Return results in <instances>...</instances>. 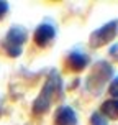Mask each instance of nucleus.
I'll use <instances>...</instances> for the list:
<instances>
[{
	"instance_id": "nucleus-1",
	"label": "nucleus",
	"mask_w": 118,
	"mask_h": 125,
	"mask_svg": "<svg viewBox=\"0 0 118 125\" xmlns=\"http://www.w3.org/2000/svg\"><path fill=\"white\" fill-rule=\"evenodd\" d=\"M59 89H61V76L57 74L56 71H51V74L48 77L46 84H44L41 94L38 95V99L33 104V112L36 114V115L46 112L49 109L51 102H53V97L59 92Z\"/></svg>"
},
{
	"instance_id": "nucleus-2",
	"label": "nucleus",
	"mask_w": 118,
	"mask_h": 125,
	"mask_svg": "<svg viewBox=\"0 0 118 125\" xmlns=\"http://www.w3.org/2000/svg\"><path fill=\"white\" fill-rule=\"evenodd\" d=\"M26 41V31L21 26H12L5 36V50L12 58L21 54V46Z\"/></svg>"
},
{
	"instance_id": "nucleus-3",
	"label": "nucleus",
	"mask_w": 118,
	"mask_h": 125,
	"mask_svg": "<svg viewBox=\"0 0 118 125\" xmlns=\"http://www.w3.org/2000/svg\"><path fill=\"white\" fill-rule=\"evenodd\" d=\"M117 28H118V20H113L110 23L103 25L102 28H99L90 35V44L93 48H99V46H103L108 41H112L117 35Z\"/></svg>"
},
{
	"instance_id": "nucleus-4",
	"label": "nucleus",
	"mask_w": 118,
	"mask_h": 125,
	"mask_svg": "<svg viewBox=\"0 0 118 125\" xmlns=\"http://www.w3.org/2000/svg\"><path fill=\"white\" fill-rule=\"evenodd\" d=\"M56 35V31L51 25L48 23H43V25H39L35 31V43L39 46V48H44V46H48V44L53 41V38Z\"/></svg>"
},
{
	"instance_id": "nucleus-5",
	"label": "nucleus",
	"mask_w": 118,
	"mask_h": 125,
	"mask_svg": "<svg viewBox=\"0 0 118 125\" xmlns=\"http://www.w3.org/2000/svg\"><path fill=\"white\" fill-rule=\"evenodd\" d=\"M56 124L57 125H77V115L74 109L67 105H62L56 112Z\"/></svg>"
},
{
	"instance_id": "nucleus-6",
	"label": "nucleus",
	"mask_w": 118,
	"mask_h": 125,
	"mask_svg": "<svg viewBox=\"0 0 118 125\" xmlns=\"http://www.w3.org/2000/svg\"><path fill=\"white\" fill-rule=\"evenodd\" d=\"M69 66L74 69V71H81L87 66L89 62V58L85 54H82V53H71L69 54Z\"/></svg>"
},
{
	"instance_id": "nucleus-7",
	"label": "nucleus",
	"mask_w": 118,
	"mask_h": 125,
	"mask_svg": "<svg viewBox=\"0 0 118 125\" xmlns=\"http://www.w3.org/2000/svg\"><path fill=\"white\" fill-rule=\"evenodd\" d=\"M102 114L108 119H118V100H105L102 104Z\"/></svg>"
},
{
	"instance_id": "nucleus-8",
	"label": "nucleus",
	"mask_w": 118,
	"mask_h": 125,
	"mask_svg": "<svg viewBox=\"0 0 118 125\" xmlns=\"http://www.w3.org/2000/svg\"><path fill=\"white\" fill-rule=\"evenodd\" d=\"M90 124L92 125H108V122H107L100 114H92V117H90Z\"/></svg>"
},
{
	"instance_id": "nucleus-9",
	"label": "nucleus",
	"mask_w": 118,
	"mask_h": 125,
	"mask_svg": "<svg viewBox=\"0 0 118 125\" xmlns=\"http://www.w3.org/2000/svg\"><path fill=\"white\" fill-rule=\"evenodd\" d=\"M108 91H110V94H112L113 97H118V77H115V79L112 81V84H110Z\"/></svg>"
},
{
	"instance_id": "nucleus-10",
	"label": "nucleus",
	"mask_w": 118,
	"mask_h": 125,
	"mask_svg": "<svg viewBox=\"0 0 118 125\" xmlns=\"http://www.w3.org/2000/svg\"><path fill=\"white\" fill-rule=\"evenodd\" d=\"M7 10H8V3L7 2H0V18L7 13Z\"/></svg>"
},
{
	"instance_id": "nucleus-11",
	"label": "nucleus",
	"mask_w": 118,
	"mask_h": 125,
	"mask_svg": "<svg viewBox=\"0 0 118 125\" xmlns=\"http://www.w3.org/2000/svg\"><path fill=\"white\" fill-rule=\"evenodd\" d=\"M110 54H112L115 59H118V44H113L112 48H110Z\"/></svg>"
}]
</instances>
